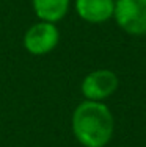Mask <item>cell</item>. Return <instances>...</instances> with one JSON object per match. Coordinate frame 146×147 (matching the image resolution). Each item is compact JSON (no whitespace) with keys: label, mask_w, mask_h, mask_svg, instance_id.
<instances>
[{"label":"cell","mask_w":146,"mask_h":147,"mask_svg":"<svg viewBox=\"0 0 146 147\" xmlns=\"http://www.w3.org/2000/svg\"><path fill=\"white\" fill-rule=\"evenodd\" d=\"M60 42V30L52 22L33 24L24 34V47L35 57H43L54 50Z\"/></svg>","instance_id":"3957f363"},{"label":"cell","mask_w":146,"mask_h":147,"mask_svg":"<svg viewBox=\"0 0 146 147\" xmlns=\"http://www.w3.org/2000/svg\"><path fill=\"white\" fill-rule=\"evenodd\" d=\"M113 19L130 36H146V0H115Z\"/></svg>","instance_id":"7a4b0ae2"},{"label":"cell","mask_w":146,"mask_h":147,"mask_svg":"<svg viewBox=\"0 0 146 147\" xmlns=\"http://www.w3.org/2000/svg\"><path fill=\"white\" fill-rule=\"evenodd\" d=\"M71 0H32L36 17L44 22L57 24L68 14Z\"/></svg>","instance_id":"8992f818"},{"label":"cell","mask_w":146,"mask_h":147,"mask_svg":"<svg viewBox=\"0 0 146 147\" xmlns=\"http://www.w3.org/2000/svg\"><path fill=\"white\" fill-rule=\"evenodd\" d=\"M120 86L118 75L110 69H96V71L86 74L82 80L80 91L85 100L93 102H104L110 96L116 92Z\"/></svg>","instance_id":"277c9868"},{"label":"cell","mask_w":146,"mask_h":147,"mask_svg":"<svg viewBox=\"0 0 146 147\" xmlns=\"http://www.w3.org/2000/svg\"><path fill=\"white\" fill-rule=\"evenodd\" d=\"M72 135L83 147H105L112 141L115 119L104 102L83 100L71 117Z\"/></svg>","instance_id":"6da1fadb"},{"label":"cell","mask_w":146,"mask_h":147,"mask_svg":"<svg viewBox=\"0 0 146 147\" xmlns=\"http://www.w3.org/2000/svg\"><path fill=\"white\" fill-rule=\"evenodd\" d=\"M115 0H75V13L88 24H104L113 19Z\"/></svg>","instance_id":"5b68a950"}]
</instances>
